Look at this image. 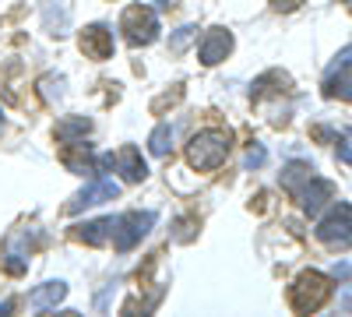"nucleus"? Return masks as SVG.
<instances>
[{
	"label": "nucleus",
	"instance_id": "nucleus-1",
	"mask_svg": "<svg viewBox=\"0 0 352 317\" xmlns=\"http://www.w3.org/2000/svg\"><path fill=\"white\" fill-rule=\"evenodd\" d=\"M232 149V134L222 131V127H208V131H197L190 141H187V162L201 173H208V169H219L226 162Z\"/></svg>",
	"mask_w": 352,
	"mask_h": 317
},
{
	"label": "nucleus",
	"instance_id": "nucleus-2",
	"mask_svg": "<svg viewBox=\"0 0 352 317\" xmlns=\"http://www.w3.org/2000/svg\"><path fill=\"white\" fill-rule=\"evenodd\" d=\"M331 300V278L324 272H303L289 285V307L296 314H314Z\"/></svg>",
	"mask_w": 352,
	"mask_h": 317
},
{
	"label": "nucleus",
	"instance_id": "nucleus-3",
	"mask_svg": "<svg viewBox=\"0 0 352 317\" xmlns=\"http://www.w3.org/2000/svg\"><path fill=\"white\" fill-rule=\"evenodd\" d=\"M120 32H124V39H127L131 46H148V43L159 39V18H155L152 8L134 4V8H127L124 18H120Z\"/></svg>",
	"mask_w": 352,
	"mask_h": 317
},
{
	"label": "nucleus",
	"instance_id": "nucleus-4",
	"mask_svg": "<svg viewBox=\"0 0 352 317\" xmlns=\"http://www.w3.org/2000/svg\"><path fill=\"white\" fill-rule=\"evenodd\" d=\"M152 226H155V212H127L120 219H113V247L116 250L138 247L144 237H148Z\"/></svg>",
	"mask_w": 352,
	"mask_h": 317
},
{
	"label": "nucleus",
	"instance_id": "nucleus-5",
	"mask_svg": "<svg viewBox=\"0 0 352 317\" xmlns=\"http://www.w3.org/2000/svg\"><path fill=\"white\" fill-rule=\"evenodd\" d=\"M317 240L328 247H349L352 243V205H335L324 219L317 222Z\"/></svg>",
	"mask_w": 352,
	"mask_h": 317
},
{
	"label": "nucleus",
	"instance_id": "nucleus-6",
	"mask_svg": "<svg viewBox=\"0 0 352 317\" xmlns=\"http://www.w3.org/2000/svg\"><path fill=\"white\" fill-rule=\"evenodd\" d=\"M36 247V229H11L4 237V247H0V257H4V268L11 275H25L28 272V254Z\"/></svg>",
	"mask_w": 352,
	"mask_h": 317
},
{
	"label": "nucleus",
	"instance_id": "nucleus-7",
	"mask_svg": "<svg viewBox=\"0 0 352 317\" xmlns=\"http://www.w3.org/2000/svg\"><path fill=\"white\" fill-rule=\"evenodd\" d=\"M116 194H120V184L109 180V177H99V180H92L85 190H78V194L67 201V212H71V215H78V212H85V208L106 205V201H113Z\"/></svg>",
	"mask_w": 352,
	"mask_h": 317
},
{
	"label": "nucleus",
	"instance_id": "nucleus-8",
	"mask_svg": "<svg viewBox=\"0 0 352 317\" xmlns=\"http://www.w3.org/2000/svg\"><path fill=\"white\" fill-rule=\"evenodd\" d=\"M229 53H232V32H229V28H208V36L201 39V50H197L201 64L215 67V64L226 61Z\"/></svg>",
	"mask_w": 352,
	"mask_h": 317
},
{
	"label": "nucleus",
	"instance_id": "nucleus-9",
	"mask_svg": "<svg viewBox=\"0 0 352 317\" xmlns=\"http://www.w3.org/2000/svg\"><path fill=\"white\" fill-rule=\"evenodd\" d=\"M335 197V187L328 184V180H320V177H310L300 190H296V201H300V208L307 212V215H317L320 208H324V201H331Z\"/></svg>",
	"mask_w": 352,
	"mask_h": 317
},
{
	"label": "nucleus",
	"instance_id": "nucleus-10",
	"mask_svg": "<svg viewBox=\"0 0 352 317\" xmlns=\"http://www.w3.org/2000/svg\"><path fill=\"white\" fill-rule=\"evenodd\" d=\"M81 53L92 56V61H106L113 53V32L106 25H88L81 32Z\"/></svg>",
	"mask_w": 352,
	"mask_h": 317
},
{
	"label": "nucleus",
	"instance_id": "nucleus-11",
	"mask_svg": "<svg viewBox=\"0 0 352 317\" xmlns=\"http://www.w3.org/2000/svg\"><path fill=\"white\" fill-rule=\"evenodd\" d=\"M324 96L328 99H352V61L328 67V74H324Z\"/></svg>",
	"mask_w": 352,
	"mask_h": 317
},
{
	"label": "nucleus",
	"instance_id": "nucleus-12",
	"mask_svg": "<svg viewBox=\"0 0 352 317\" xmlns=\"http://www.w3.org/2000/svg\"><path fill=\"white\" fill-rule=\"evenodd\" d=\"M71 237L88 243V247H102L113 240V219H92V222H85V226H74L71 229Z\"/></svg>",
	"mask_w": 352,
	"mask_h": 317
},
{
	"label": "nucleus",
	"instance_id": "nucleus-13",
	"mask_svg": "<svg viewBox=\"0 0 352 317\" xmlns=\"http://www.w3.org/2000/svg\"><path fill=\"white\" fill-rule=\"evenodd\" d=\"M116 166H120V173H124L127 184H141L144 177H148V166H144V159H141V152H138L134 145H124V149H120V155H116Z\"/></svg>",
	"mask_w": 352,
	"mask_h": 317
},
{
	"label": "nucleus",
	"instance_id": "nucleus-14",
	"mask_svg": "<svg viewBox=\"0 0 352 317\" xmlns=\"http://www.w3.org/2000/svg\"><path fill=\"white\" fill-rule=\"evenodd\" d=\"M88 134H92V120L88 117H67L56 124V141H64V145H81Z\"/></svg>",
	"mask_w": 352,
	"mask_h": 317
},
{
	"label": "nucleus",
	"instance_id": "nucleus-15",
	"mask_svg": "<svg viewBox=\"0 0 352 317\" xmlns=\"http://www.w3.org/2000/svg\"><path fill=\"white\" fill-rule=\"evenodd\" d=\"M67 296V285L64 282H43V285H36L32 289V296H28V303H32L36 310H50V307H56Z\"/></svg>",
	"mask_w": 352,
	"mask_h": 317
},
{
	"label": "nucleus",
	"instance_id": "nucleus-16",
	"mask_svg": "<svg viewBox=\"0 0 352 317\" xmlns=\"http://www.w3.org/2000/svg\"><path fill=\"white\" fill-rule=\"evenodd\" d=\"M310 177H314V166H310V162H289L285 173H282V187H285L289 194H296Z\"/></svg>",
	"mask_w": 352,
	"mask_h": 317
},
{
	"label": "nucleus",
	"instance_id": "nucleus-17",
	"mask_svg": "<svg viewBox=\"0 0 352 317\" xmlns=\"http://www.w3.org/2000/svg\"><path fill=\"white\" fill-rule=\"evenodd\" d=\"M148 149H152V155H159V159H166V155L173 152V127H169V124H159V127L152 131Z\"/></svg>",
	"mask_w": 352,
	"mask_h": 317
},
{
	"label": "nucleus",
	"instance_id": "nucleus-18",
	"mask_svg": "<svg viewBox=\"0 0 352 317\" xmlns=\"http://www.w3.org/2000/svg\"><path fill=\"white\" fill-rule=\"evenodd\" d=\"M64 166L71 173H92V155H88V149L85 152H64Z\"/></svg>",
	"mask_w": 352,
	"mask_h": 317
},
{
	"label": "nucleus",
	"instance_id": "nucleus-19",
	"mask_svg": "<svg viewBox=\"0 0 352 317\" xmlns=\"http://www.w3.org/2000/svg\"><path fill=\"white\" fill-rule=\"evenodd\" d=\"M194 39V25H184L180 32L173 36V43H169V53H184V46Z\"/></svg>",
	"mask_w": 352,
	"mask_h": 317
},
{
	"label": "nucleus",
	"instance_id": "nucleus-20",
	"mask_svg": "<svg viewBox=\"0 0 352 317\" xmlns=\"http://www.w3.org/2000/svg\"><path fill=\"white\" fill-rule=\"evenodd\" d=\"M335 152H338L342 162L352 166V134H338V138H335Z\"/></svg>",
	"mask_w": 352,
	"mask_h": 317
},
{
	"label": "nucleus",
	"instance_id": "nucleus-21",
	"mask_svg": "<svg viewBox=\"0 0 352 317\" xmlns=\"http://www.w3.org/2000/svg\"><path fill=\"white\" fill-rule=\"evenodd\" d=\"M264 159H268V152H264L261 145H254V149L247 152V159H243V166H247V169H254V166H264Z\"/></svg>",
	"mask_w": 352,
	"mask_h": 317
},
{
	"label": "nucleus",
	"instance_id": "nucleus-22",
	"mask_svg": "<svg viewBox=\"0 0 352 317\" xmlns=\"http://www.w3.org/2000/svg\"><path fill=\"white\" fill-rule=\"evenodd\" d=\"M300 4H303V0H272V8H275V11H296Z\"/></svg>",
	"mask_w": 352,
	"mask_h": 317
},
{
	"label": "nucleus",
	"instance_id": "nucleus-23",
	"mask_svg": "<svg viewBox=\"0 0 352 317\" xmlns=\"http://www.w3.org/2000/svg\"><path fill=\"white\" fill-rule=\"evenodd\" d=\"M349 275H352L349 265H338V268H335V278H349Z\"/></svg>",
	"mask_w": 352,
	"mask_h": 317
},
{
	"label": "nucleus",
	"instance_id": "nucleus-24",
	"mask_svg": "<svg viewBox=\"0 0 352 317\" xmlns=\"http://www.w3.org/2000/svg\"><path fill=\"white\" fill-rule=\"evenodd\" d=\"M11 307H14V303H11V300H4V303H0V314H11Z\"/></svg>",
	"mask_w": 352,
	"mask_h": 317
},
{
	"label": "nucleus",
	"instance_id": "nucleus-25",
	"mask_svg": "<svg viewBox=\"0 0 352 317\" xmlns=\"http://www.w3.org/2000/svg\"><path fill=\"white\" fill-rule=\"evenodd\" d=\"M345 8H349V14H352V0H345Z\"/></svg>",
	"mask_w": 352,
	"mask_h": 317
},
{
	"label": "nucleus",
	"instance_id": "nucleus-26",
	"mask_svg": "<svg viewBox=\"0 0 352 317\" xmlns=\"http://www.w3.org/2000/svg\"><path fill=\"white\" fill-rule=\"evenodd\" d=\"M0 131H4V113H0Z\"/></svg>",
	"mask_w": 352,
	"mask_h": 317
}]
</instances>
